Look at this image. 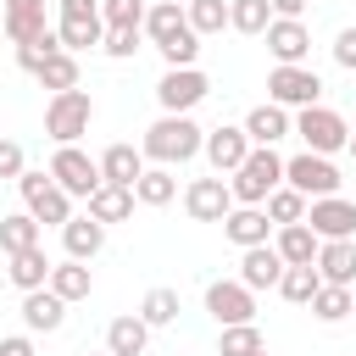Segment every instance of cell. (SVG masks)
<instances>
[{"label": "cell", "instance_id": "1", "mask_svg": "<svg viewBox=\"0 0 356 356\" xmlns=\"http://www.w3.org/2000/svg\"><path fill=\"white\" fill-rule=\"evenodd\" d=\"M139 150H145V161H156V167H184V161H195V156L206 150V128H200L195 117H167V111H161V117L145 128Z\"/></svg>", "mask_w": 356, "mask_h": 356}, {"label": "cell", "instance_id": "2", "mask_svg": "<svg viewBox=\"0 0 356 356\" xmlns=\"http://www.w3.org/2000/svg\"><path fill=\"white\" fill-rule=\"evenodd\" d=\"M284 184V156L273 150V145H256L250 156H245V167L228 178V189H234V206H267V195Z\"/></svg>", "mask_w": 356, "mask_h": 356}, {"label": "cell", "instance_id": "3", "mask_svg": "<svg viewBox=\"0 0 356 356\" xmlns=\"http://www.w3.org/2000/svg\"><path fill=\"white\" fill-rule=\"evenodd\" d=\"M17 189H22V206H28V217H33L39 228H67V222H72V195L50 178V167H44V172H22Z\"/></svg>", "mask_w": 356, "mask_h": 356}, {"label": "cell", "instance_id": "4", "mask_svg": "<svg viewBox=\"0 0 356 356\" xmlns=\"http://www.w3.org/2000/svg\"><path fill=\"white\" fill-rule=\"evenodd\" d=\"M89 122H95V100H89V89L50 95V106H44V134H50L56 145H78V139L89 134Z\"/></svg>", "mask_w": 356, "mask_h": 356}, {"label": "cell", "instance_id": "5", "mask_svg": "<svg viewBox=\"0 0 356 356\" xmlns=\"http://www.w3.org/2000/svg\"><path fill=\"white\" fill-rule=\"evenodd\" d=\"M295 134L306 139V150H312V156L350 150V122H345L339 111H328V106H306V111H295Z\"/></svg>", "mask_w": 356, "mask_h": 356}, {"label": "cell", "instance_id": "6", "mask_svg": "<svg viewBox=\"0 0 356 356\" xmlns=\"http://www.w3.org/2000/svg\"><path fill=\"white\" fill-rule=\"evenodd\" d=\"M267 100L284 106V111L323 106V78H317L312 67H273V72H267Z\"/></svg>", "mask_w": 356, "mask_h": 356}, {"label": "cell", "instance_id": "7", "mask_svg": "<svg viewBox=\"0 0 356 356\" xmlns=\"http://www.w3.org/2000/svg\"><path fill=\"white\" fill-rule=\"evenodd\" d=\"M50 178L72 195V200H89L106 178H100V156H83L78 145H56V156H50Z\"/></svg>", "mask_w": 356, "mask_h": 356}, {"label": "cell", "instance_id": "8", "mask_svg": "<svg viewBox=\"0 0 356 356\" xmlns=\"http://www.w3.org/2000/svg\"><path fill=\"white\" fill-rule=\"evenodd\" d=\"M284 184L289 189H300L306 200H328V195H339V167L328 161V156H312V150H300V156H289L284 161Z\"/></svg>", "mask_w": 356, "mask_h": 356}, {"label": "cell", "instance_id": "9", "mask_svg": "<svg viewBox=\"0 0 356 356\" xmlns=\"http://www.w3.org/2000/svg\"><path fill=\"white\" fill-rule=\"evenodd\" d=\"M206 95H211V83H206V72H200V67H167V72H161V83H156V100H161V111H167V117H189Z\"/></svg>", "mask_w": 356, "mask_h": 356}, {"label": "cell", "instance_id": "10", "mask_svg": "<svg viewBox=\"0 0 356 356\" xmlns=\"http://www.w3.org/2000/svg\"><path fill=\"white\" fill-rule=\"evenodd\" d=\"M206 312L217 317V328L256 323V289H245L239 278H217V284H206Z\"/></svg>", "mask_w": 356, "mask_h": 356}, {"label": "cell", "instance_id": "11", "mask_svg": "<svg viewBox=\"0 0 356 356\" xmlns=\"http://www.w3.org/2000/svg\"><path fill=\"white\" fill-rule=\"evenodd\" d=\"M250 150H256V145H250L245 122H239V128H228V122H222V128H211V134H206V150H200V156L211 161V172H217V178H234V172L245 167V156H250Z\"/></svg>", "mask_w": 356, "mask_h": 356}, {"label": "cell", "instance_id": "12", "mask_svg": "<svg viewBox=\"0 0 356 356\" xmlns=\"http://www.w3.org/2000/svg\"><path fill=\"white\" fill-rule=\"evenodd\" d=\"M184 211L195 217V222H228V211H234V189H228V178H195L189 189H184Z\"/></svg>", "mask_w": 356, "mask_h": 356}, {"label": "cell", "instance_id": "13", "mask_svg": "<svg viewBox=\"0 0 356 356\" xmlns=\"http://www.w3.org/2000/svg\"><path fill=\"white\" fill-rule=\"evenodd\" d=\"M261 39H267V50H273L278 67H306V56H312V28L300 17H273V28Z\"/></svg>", "mask_w": 356, "mask_h": 356}, {"label": "cell", "instance_id": "14", "mask_svg": "<svg viewBox=\"0 0 356 356\" xmlns=\"http://www.w3.org/2000/svg\"><path fill=\"white\" fill-rule=\"evenodd\" d=\"M306 228L317 239H356V200H345V195L312 200L306 206Z\"/></svg>", "mask_w": 356, "mask_h": 356}, {"label": "cell", "instance_id": "15", "mask_svg": "<svg viewBox=\"0 0 356 356\" xmlns=\"http://www.w3.org/2000/svg\"><path fill=\"white\" fill-rule=\"evenodd\" d=\"M317 278L323 284H339V289H350L356 284V239H323V250H317Z\"/></svg>", "mask_w": 356, "mask_h": 356}, {"label": "cell", "instance_id": "16", "mask_svg": "<svg viewBox=\"0 0 356 356\" xmlns=\"http://www.w3.org/2000/svg\"><path fill=\"white\" fill-rule=\"evenodd\" d=\"M278 278H284V256L273 245H250L239 256V284L245 289H278Z\"/></svg>", "mask_w": 356, "mask_h": 356}, {"label": "cell", "instance_id": "17", "mask_svg": "<svg viewBox=\"0 0 356 356\" xmlns=\"http://www.w3.org/2000/svg\"><path fill=\"white\" fill-rule=\"evenodd\" d=\"M139 172H145V150H139V145H106V150H100V178H106V184L134 189Z\"/></svg>", "mask_w": 356, "mask_h": 356}, {"label": "cell", "instance_id": "18", "mask_svg": "<svg viewBox=\"0 0 356 356\" xmlns=\"http://www.w3.org/2000/svg\"><path fill=\"white\" fill-rule=\"evenodd\" d=\"M222 234H228L239 250H250V245H267L273 217H267V206H234V211H228V222H222Z\"/></svg>", "mask_w": 356, "mask_h": 356}, {"label": "cell", "instance_id": "19", "mask_svg": "<svg viewBox=\"0 0 356 356\" xmlns=\"http://www.w3.org/2000/svg\"><path fill=\"white\" fill-rule=\"evenodd\" d=\"M245 134H250V145H278L284 134H295V117H289L284 106L261 100V106H250V117H245Z\"/></svg>", "mask_w": 356, "mask_h": 356}, {"label": "cell", "instance_id": "20", "mask_svg": "<svg viewBox=\"0 0 356 356\" xmlns=\"http://www.w3.org/2000/svg\"><path fill=\"white\" fill-rule=\"evenodd\" d=\"M61 245H67L72 261H95V256L106 250V222H95V217L83 211V217H72V222L61 228Z\"/></svg>", "mask_w": 356, "mask_h": 356}, {"label": "cell", "instance_id": "21", "mask_svg": "<svg viewBox=\"0 0 356 356\" xmlns=\"http://www.w3.org/2000/svg\"><path fill=\"white\" fill-rule=\"evenodd\" d=\"M22 323H28L33 334H56V328L67 323V300H61L56 289H33V295H22Z\"/></svg>", "mask_w": 356, "mask_h": 356}, {"label": "cell", "instance_id": "22", "mask_svg": "<svg viewBox=\"0 0 356 356\" xmlns=\"http://www.w3.org/2000/svg\"><path fill=\"white\" fill-rule=\"evenodd\" d=\"M178 33H189V11H184V6H172V0H156V6L145 11V39L161 50V44H172Z\"/></svg>", "mask_w": 356, "mask_h": 356}, {"label": "cell", "instance_id": "23", "mask_svg": "<svg viewBox=\"0 0 356 356\" xmlns=\"http://www.w3.org/2000/svg\"><path fill=\"white\" fill-rule=\"evenodd\" d=\"M273 250L284 256V267H312V261H317V250H323V239H317L306 222H289V228H278Z\"/></svg>", "mask_w": 356, "mask_h": 356}, {"label": "cell", "instance_id": "24", "mask_svg": "<svg viewBox=\"0 0 356 356\" xmlns=\"http://www.w3.org/2000/svg\"><path fill=\"white\" fill-rule=\"evenodd\" d=\"M11 261V284L22 289V295H33V289H50V273H56V261L44 256V245H33V250H22V256H6Z\"/></svg>", "mask_w": 356, "mask_h": 356}, {"label": "cell", "instance_id": "25", "mask_svg": "<svg viewBox=\"0 0 356 356\" xmlns=\"http://www.w3.org/2000/svg\"><path fill=\"white\" fill-rule=\"evenodd\" d=\"M145 345H150V323H145L139 312L106 323V350H111V356H145Z\"/></svg>", "mask_w": 356, "mask_h": 356}, {"label": "cell", "instance_id": "26", "mask_svg": "<svg viewBox=\"0 0 356 356\" xmlns=\"http://www.w3.org/2000/svg\"><path fill=\"white\" fill-rule=\"evenodd\" d=\"M56 33H61V50H95V44H106V17H61L56 22Z\"/></svg>", "mask_w": 356, "mask_h": 356}, {"label": "cell", "instance_id": "27", "mask_svg": "<svg viewBox=\"0 0 356 356\" xmlns=\"http://www.w3.org/2000/svg\"><path fill=\"white\" fill-rule=\"evenodd\" d=\"M89 217L95 222H128L134 217V189H117V184H100L95 195H89Z\"/></svg>", "mask_w": 356, "mask_h": 356}, {"label": "cell", "instance_id": "28", "mask_svg": "<svg viewBox=\"0 0 356 356\" xmlns=\"http://www.w3.org/2000/svg\"><path fill=\"white\" fill-rule=\"evenodd\" d=\"M50 289L72 306V300H89V289H95V278H89V261H56V273H50Z\"/></svg>", "mask_w": 356, "mask_h": 356}, {"label": "cell", "instance_id": "29", "mask_svg": "<svg viewBox=\"0 0 356 356\" xmlns=\"http://www.w3.org/2000/svg\"><path fill=\"white\" fill-rule=\"evenodd\" d=\"M33 78H39V89L67 95V89H78V56H72V50H56V56H44V67H39Z\"/></svg>", "mask_w": 356, "mask_h": 356}, {"label": "cell", "instance_id": "30", "mask_svg": "<svg viewBox=\"0 0 356 356\" xmlns=\"http://www.w3.org/2000/svg\"><path fill=\"white\" fill-rule=\"evenodd\" d=\"M172 195H178L172 167H145V172H139V184H134V200H139V206H167Z\"/></svg>", "mask_w": 356, "mask_h": 356}, {"label": "cell", "instance_id": "31", "mask_svg": "<svg viewBox=\"0 0 356 356\" xmlns=\"http://www.w3.org/2000/svg\"><path fill=\"white\" fill-rule=\"evenodd\" d=\"M39 234H44V228H39L28 211H17V217H0V250H6V256H22V250H33V245H39Z\"/></svg>", "mask_w": 356, "mask_h": 356}, {"label": "cell", "instance_id": "32", "mask_svg": "<svg viewBox=\"0 0 356 356\" xmlns=\"http://www.w3.org/2000/svg\"><path fill=\"white\" fill-rule=\"evenodd\" d=\"M228 28L256 39V33L273 28V6H267V0H228Z\"/></svg>", "mask_w": 356, "mask_h": 356}, {"label": "cell", "instance_id": "33", "mask_svg": "<svg viewBox=\"0 0 356 356\" xmlns=\"http://www.w3.org/2000/svg\"><path fill=\"white\" fill-rule=\"evenodd\" d=\"M306 195L300 189H289V184H278L273 195H267V217H273V228H289V222H306Z\"/></svg>", "mask_w": 356, "mask_h": 356}, {"label": "cell", "instance_id": "34", "mask_svg": "<svg viewBox=\"0 0 356 356\" xmlns=\"http://www.w3.org/2000/svg\"><path fill=\"white\" fill-rule=\"evenodd\" d=\"M317 289H323L317 267H284V278H278V295H284L289 306H312V300H317Z\"/></svg>", "mask_w": 356, "mask_h": 356}, {"label": "cell", "instance_id": "35", "mask_svg": "<svg viewBox=\"0 0 356 356\" xmlns=\"http://www.w3.org/2000/svg\"><path fill=\"white\" fill-rule=\"evenodd\" d=\"M356 312V289H339V284H323L317 300H312V317L317 323H345Z\"/></svg>", "mask_w": 356, "mask_h": 356}, {"label": "cell", "instance_id": "36", "mask_svg": "<svg viewBox=\"0 0 356 356\" xmlns=\"http://www.w3.org/2000/svg\"><path fill=\"white\" fill-rule=\"evenodd\" d=\"M44 33H50V22H44V6L6 11V39H11V44H33V39H44Z\"/></svg>", "mask_w": 356, "mask_h": 356}, {"label": "cell", "instance_id": "37", "mask_svg": "<svg viewBox=\"0 0 356 356\" xmlns=\"http://www.w3.org/2000/svg\"><path fill=\"white\" fill-rule=\"evenodd\" d=\"M178 312H184V306H178V289H167V284H156V289L139 300V317H145L150 328H167V323H178Z\"/></svg>", "mask_w": 356, "mask_h": 356}, {"label": "cell", "instance_id": "38", "mask_svg": "<svg viewBox=\"0 0 356 356\" xmlns=\"http://www.w3.org/2000/svg\"><path fill=\"white\" fill-rule=\"evenodd\" d=\"M217 356H267V339H261L256 323H239V328H222Z\"/></svg>", "mask_w": 356, "mask_h": 356}, {"label": "cell", "instance_id": "39", "mask_svg": "<svg viewBox=\"0 0 356 356\" xmlns=\"http://www.w3.org/2000/svg\"><path fill=\"white\" fill-rule=\"evenodd\" d=\"M184 11H189V28H195L200 39H206V33H222V28H228V0H189Z\"/></svg>", "mask_w": 356, "mask_h": 356}, {"label": "cell", "instance_id": "40", "mask_svg": "<svg viewBox=\"0 0 356 356\" xmlns=\"http://www.w3.org/2000/svg\"><path fill=\"white\" fill-rule=\"evenodd\" d=\"M145 0H100V17L106 28H145Z\"/></svg>", "mask_w": 356, "mask_h": 356}, {"label": "cell", "instance_id": "41", "mask_svg": "<svg viewBox=\"0 0 356 356\" xmlns=\"http://www.w3.org/2000/svg\"><path fill=\"white\" fill-rule=\"evenodd\" d=\"M139 39H145V28H106V44H100V50H106L111 61H128V56L139 50Z\"/></svg>", "mask_w": 356, "mask_h": 356}, {"label": "cell", "instance_id": "42", "mask_svg": "<svg viewBox=\"0 0 356 356\" xmlns=\"http://www.w3.org/2000/svg\"><path fill=\"white\" fill-rule=\"evenodd\" d=\"M195 56H200V33H195V28L178 33L172 44H161V61H167V67H195Z\"/></svg>", "mask_w": 356, "mask_h": 356}, {"label": "cell", "instance_id": "43", "mask_svg": "<svg viewBox=\"0 0 356 356\" xmlns=\"http://www.w3.org/2000/svg\"><path fill=\"white\" fill-rule=\"evenodd\" d=\"M22 172H28L22 145H17V139H0V178H22Z\"/></svg>", "mask_w": 356, "mask_h": 356}, {"label": "cell", "instance_id": "44", "mask_svg": "<svg viewBox=\"0 0 356 356\" xmlns=\"http://www.w3.org/2000/svg\"><path fill=\"white\" fill-rule=\"evenodd\" d=\"M334 61H339L345 72H356V28H339V39H334Z\"/></svg>", "mask_w": 356, "mask_h": 356}, {"label": "cell", "instance_id": "45", "mask_svg": "<svg viewBox=\"0 0 356 356\" xmlns=\"http://www.w3.org/2000/svg\"><path fill=\"white\" fill-rule=\"evenodd\" d=\"M61 17H100V0H61Z\"/></svg>", "mask_w": 356, "mask_h": 356}, {"label": "cell", "instance_id": "46", "mask_svg": "<svg viewBox=\"0 0 356 356\" xmlns=\"http://www.w3.org/2000/svg\"><path fill=\"white\" fill-rule=\"evenodd\" d=\"M0 356H33V339L28 334H11V339H0Z\"/></svg>", "mask_w": 356, "mask_h": 356}, {"label": "cell", "instance_id": "47", "mask_svg": "<svg viewBox=\"0 0 356 356\" xmlns=\"http://www.w3.org/2000/svg\"><path fill=\"white\" fill-rule=\"evenodd\" d=\"M273 6V17H300L306 11V0H267Z\"/></svg>", "mask_w": 356, "mask_h": 356}, {"label": "cell", "instance_id": "48", "mask_svg": "<svg viewBox=\"0 0 356 356\" xmlns=\"http://www.w3.org/2000/svg\"><path fill=\"white\" fill-rule=\"evenodd\" d=\"M6 11H28V6H44V0H0Z\"/></svg>", "mask_w": 356, "mask_h": 356}, {"label": "cell", "instance_id": "49", "mask_svg": "<svg viewBox=\"0 0 356 356\" xmlns=\"http://www.w3.org/2000/svg\"><path fill=\"white\" fill-rule=\"evenodd\" d=\"M350 156H356V122H350Z\"/></svg>", "mask_w": 356, "mask_h": 356}, {"label": "cell", "instance_id": "50", "mask_svg": "<svg viewBox=\"0 0 356 356\" xmlns=\"http://www.w3.org/2000/svg\"><path fill=\"white\" fill-rule=\"evenodd\" d=\"M172 6H189V0H172Z\"/></svg>", "mask_w": 356, "mask_h": 356}, {"label": "cell", "instance_id": "51", "mask_svg": "<svg viewBox=\"0 0 356 356\" xmlns=\"http://www.w3.org/2000/svg\"><path fill=\"white\" fill-rule=\"evenodd\" d=\"M100 356H111V350H100Z\"/></svg>", "mask_w": 356, "mask_h": 356}]
</instances>
